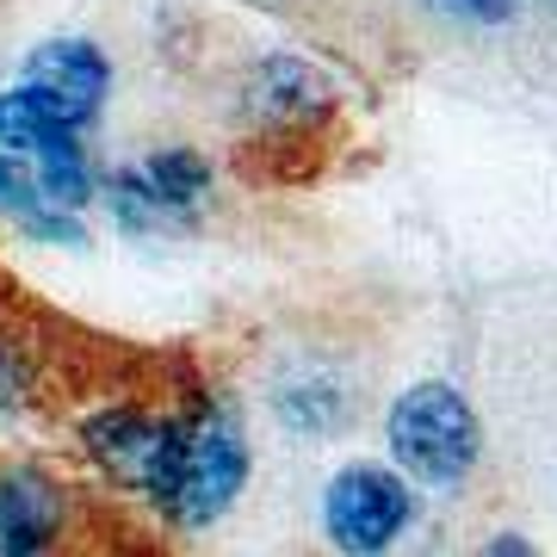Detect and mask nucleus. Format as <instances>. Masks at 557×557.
Instances as JSON below:
<instances>
[{"instance_id": "obj_1", "label": "nucleus", "mask_w": 557, "mask_h": 557, "mask_svg": "<svg viewBox=\"0 0 557 557\" xmlns=\"http://www.w3.org/2000/svg\"><path fill=\"white\" fill-rule=\"evenodd\" d=\"M236 112L248 124L242 174H260L273 186L310 180L322 161V137L341 112V87L310 57H260L242 75Z\"/></svg>"}, {"instance_id": "obj_2", "label": "nucleus", "mask_w": 557, "mask_h": 557, "mask_svg": "<svg viewBox=\"0 0 557 557\" xmlns=\"http://www.w3.org/2000/svg\"><path fill=\"white\" fill-rule=\"evenodd\" d=\"M248 434H242L236 409L211 391H186V409H180V453H174V478L161 490L156 515L168 527H211L236 508V496L248 490Z\"/></svg>"}, {"instance_id": "obj_3", "label": "nucleus", "mask_w": 557, "mask_h": 557, "mask_svg": "<svg viewBox=\"0 0 557 557\" xmlns=\"http://www.w3.org/2000/svg\"><path fill=\"white\" fill-rule=\"evenodd\" d=\"M180 409H186V391L174 403L131 397V391L94 403L75 428L81 458L100 471V483H112L124 496L161 502V490L174 478V453H180Z\"/></svg>"}, {"instance_id": "obj_4", "label": "nucleus", "mask_w": 557, "mask_h": 557, "mask_svg": "<svg viewBox=\"0 0 557 557\" xmlns=\"http://www.w3.org/2000/svg\"><path fill=\"white\" fill-rule=\"evenodd\" d=\"M384 440H391V458H397L403 478L416 483H453L471 478V465L483 453V428L478 409L465 403V391L446 379L409 384L397 403H391V421H384Z\"/></svg>"}, {"instance_id": "obj_5", "label": "nucleus", "mask_w": 557, "mask_h": 557, "mask_svg": "<svg viewBox=\"0 0 557 557\" xmlns=\"http://www.w3.org/2000/svg\"><path fill=\"white\" fill-rule=\"evenodd\" d=\"M211 199V168L199 149H156L149 161H131L106 180V205L131 236H174L193 230Z\"/></svg>"}, {"instance_id": "obj_6", "label": "nucleus", "mask_w": 557, "mask_h": 557, "mask_svg": "<svg viewBox=\"0 0 557 557\" xmlns=\"http://www.w3.org/2000/svg\"><path fill=\"white\" fill-rule=\"evenodd\" d=\"M416 515L409 483L384 465H341L322 490V533L341 557H384Z\"/></svg>"}, {"instance_id": "obj_7", "label": "nucleus", "mask_w": 557, "mask_h": 557, "mask_svg": "<svg viewBox=\"0 0 557 557\" xmlns=\"http://www.w3.org/2000/svg\"><path fill=\"white\" fill-rule=\"evenodd\" d=\"M81 490L38 465H0V557H62Z\"/></svg>"}, {"instance_id": "obj_8", "label": "nucleus", "mask_w": 557, "mask_h": 557, "mask_svg": "<svg viewBox=\"0 0 557 557\" xmlns=\"http://www.w3.org/2000/svg\"><path fill=\"white\" fill-rule=\"evenodd\" d=\"M20 87H32L69 131H87L100 119L106 94H112V62H106L100 44H87V38H50L25 57Z\"/></svg>"}, {"instance_id": "obj_9", "label": "nucleus", "mask_w": 557, "mask_h": 557, "mask_svg": "<svg viewBox=\"0 0 557 557\" xmlns=\"http://www.w3.org/2000/svg\"><path fill=\"white\" fill-rule=\"evenodd\" d=\"M0 218H13L25 236H38V242H62V248H81L87 242L75 211H57L50 205V193L32 174V161L7 156V149H0Z\"/></svg>"}, {"instance_id": "obj_10", "label": "nucleus", "mask_w": 557, "mask_h": 557, "mask_svg": "<svg viewBox=\"0 0 557 557\" xmlns=\"http://www.w3.org/2000/svg\"><path fill=\"white\" fill-rule=\"evenodd\" d=\"M273 409L292 434H335L341 421L354 416V397L335 379H292L273 391Z\"/></svg>"}, {"instance_id": "obj_11", "label": "nucleus", "mask_w": 557, "mask_h": 557, "mask_svg": "<svg viewBox=\"0 0 557 557\" xmlns=\"http://www.w3.org/2000/svg\"><path fill=\"white\" fill-rule=\"evenodd\" d=\"M38 391V359L25 354V335L13 322H0V416H20Z\"/></svg>"}, {"instance_id": "obj_12", "label": "nucleus", "mask_w": 557, "mask_h": 557, "mask_svg": "<svg viewBox=\"0 0 557 557\" xmlns=\"http://www.w3.org/2000/svg\"><path fill=\"white\" fill-rule=\"evenodd\" d=\"M440 13H453V20H471V25H502L515 20V0H434Z\"/></svg>"}, {"instance_id": "obj_13", "label": "nucleus", "mask_w": 557, "mask_h": 557, "mask_svg": "<svg viewBox=\"0 0 557 557\" xmlns=\"http://www.w3.org/2000/svg\"><path fill=\"white\" fill-rule=\"evenodd\" d=\"M483 557H539V552H533L520 533H496L490 545H483Z\"/></svg>"}]
</instances>
